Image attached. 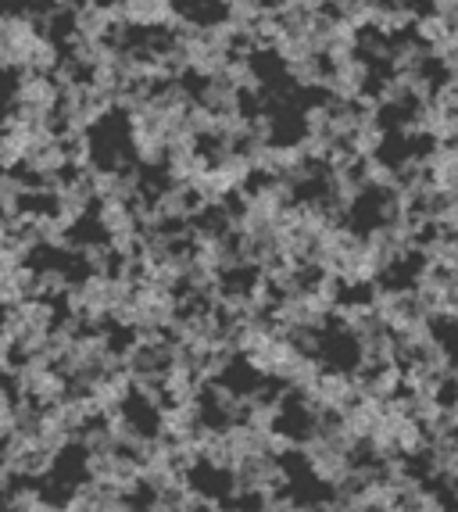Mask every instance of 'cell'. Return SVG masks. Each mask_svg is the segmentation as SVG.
I'll list each match as a JSON object with an SVG mask.
<instances>
[{
  "label": "cell",
  "instance_id": "obj_1",
  "mask_svg": "<svg viewBox=\"0 0 458 512\" xmlns=\"http://www.w3.org/2000/svg\"><path fill=\"white\" fill-rule=\"evenodd\" d=\"M119 8L115 4H101V0H83L76 11H72V36H83V40H108L111 26L119 22Z\"/></svg>",
  "mask_w": 458,
  "mask_h": 512
},
{
  "label": "cell",
  "instance_id": "obj_2",
  "mask_svg": "<svg viewBox=\"0 0 458 512\" xmlns=\"http://www.w3.org/2000/svg\"><path fill=\"white\" fill-rule=\"evenodd\" d=\"M61 83L51 76V72H33V69H22L15 86V104H40V108H61Z\"/></svg>",
  "mask_w": 458,
  "mask_h": 512
},
{
  "label": "cell",
  "instance_id": "obj_3",
  "mask_svg": "<svg viewBox=\"0 0 458 512\" xmlns=\"http://www.w3.org/2000/svg\"><path fill=\"white\" fill-rule=\"evenodd\" d=\"M129 205H133V201H122V197H104L101 201L97 222H101V230L108 233V240L136 237V233H140V215Z\"/></svg>",
  "mask_w": 458,
  "mask_h": 512
},
{
  "label": "cell",
  "instance_id": "obj_4",
  "mask_svg": "<svg viewBox=\"0 0 458 512\" xmlns=\"http://www.w3.org/2000/svg\"><path fill=\"white\" fill-rule=\"evenodd\" d=\"M90 394H94L97 409H101V416H108V412L122 409V405L129 402V394H133V373L129 369H115V373H101L90 384Z\"/></svg>",
  "mask_w": 458,
  "mask_h": 512
},
{
  "label": "cell",
  "instance_id": "obj_5",
  "mask_svg": "<svg viewBox=\"0 0 458 512\" xmlns=\"http://www.w3.org/2000/svg\"><path fill=\"white\" fill-rule=\"evenodd\" d=\"M201 104H208L212 111H244V90L226 72H215V76L204 79Z\"/></svg>",
  "mask_w": 458,
  "mask_h": 512
},
{
  "label": "cell",
  "instance_id": "obj_6",
  "mask_svg": "<svg viewBox=\"0 0 458 512\" xmlns=\"http://www.w3.org/2000/svg\"><path fill=\"white\" fill-rule=\"evenodd\" d=\"M208 154L201 151V147H190V151H172L169 162H165V176H169V183H190L194 176H201L204 169H208Z\"/></svg>",
  "mask_w": 458,
  "mask_h": 512
},
{
  "label": "cell",
  "instance_id": "obj_7",
  "mask_svg": "<svg viewBox=\"0 0 458 512\" xmlns=\"http://www.w3.org/2000/svg\"><path fill=\"white\" fill-rule=\"evenodd\" d=\"M226 76L244 90V94H258L262 90V76H258V65L251 54H233L226 65Z\"/></svg>",
  "mask_w": 458,
  "mask_h": 512
},
{
  "label": "cell",
  "instance_id": "obj_8",
  "mask_svg": "<svg viewBox=\"0 0 458 512\" xmlns=\"http://www.w3.org/2000/svg\"><path fill=\"white\" fill-rule=\"evenodd\" d=\"M4 505H8V509H18V512H43V509H54V502H47L40 487H33V484H15V487L8 491V495H4Z\"/></svg>",
  "mask_w": 458,
  "mask_h": 512
},
{
  "label": "cell",
  "instance_id": "obj_9",
  "mask_svg": "<svg viewBox=\"0 0 458 512\" xmlns=\"http://www.w3.org/2000/svg\"><path fill=\"white\" fill-rule=\"evenodd\" d=\"M61 65V47H58V40H51L47 33H40L33 40V51H29V69L33 72H51L54 76V69Z\"/></svg>",
  "mask_w": 458,
  "mask_h": 512
},
{
  "label": "cell",
  "instance_id": "obj_10",
  "mask_svg": "<svg viewBox=\"0 0 458 512\" xmlns=\"http://www.w3.org/2000/svg\"><path fill=\"white\" fill-rule=\"evenodd\" d=\"M26 165V133L22 129H0V169Z\"/></svg>",
  "mask_w": 458,
  "mask_h": 512
},
{
  "label": "cell",
  "instance_id": "obj_11",
  "mask_svg": "<svg viewBox=\"0 0 458 512\" xmlns=\"http://www.w3.org/2000/svg\"><path fill=\"white\" fill-rule=\"evenodd\" d=\"M72 287V280H68L65 269H58V265H47V269H40V276H36V294L40 298H65V291Z\"/></svg>",
  "mask_w": 458,
  "mask_h": 512
},
{
  "label": "cell",
  "instance_id": "obj_12",
  "mask_svg": "<svg viewBox=\"0 0 458 512\" xmlns=\"http://www.w3.org/2000/svg\"><path fill=\"white\" fill-rule=\"evenodd\" d=\"M8 240H11V219L8 215H0V248H4Z\"/></svg>",
  "mask_w": 458,
  "mask_h": 512
},
{
  "label": "cell",
  "instance_id": "obj_13",
  "mask_svg": "<svg viewBox=\"0 0 458 512\" xmlns=\"http://www.w3.org/2000/svg\"><path fill=\"white\" fill-rule=\"evenodd\" d=\"M0 129H4V119H0Z\"/></svg>",
  "mask_w": 458,
  "mask_h": 512
},
{
  "label": "cell",
  "instance_id": "obj_14",
  "mask_svg": "<svg viewBox=\"0 0 458 512\" xmlns=\"http://www.w3.org/2000/svg\"><path fill=\"white\" fill-rule=\"evenodd\" d=\"M0 172H4V169H0Z\"/></svg>",
  "mask_w": 458,
  "mask_h": 512
}]
</instances>
